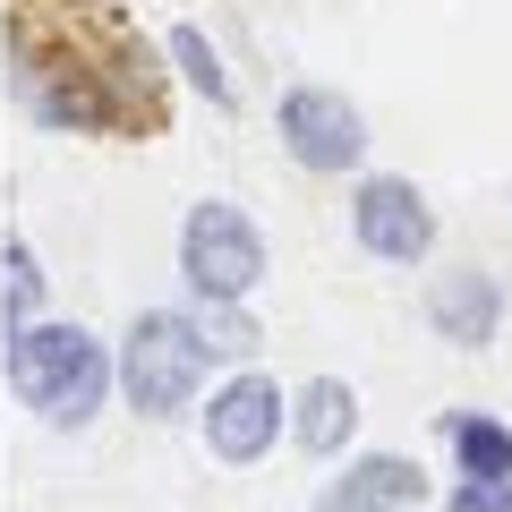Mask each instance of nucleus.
Listing matches in <instances>:
<instances>
[{
	"mask_svg": "<svg viewBox=\"0 0 512 512\" xmlns=\"http://www.w3.org/2000/svg\"><path fill=\"white\" fill-rule=\"evenodd\" d=\"M205 359L214 350L197 342V316L188 308H146L120 333V350H111V384L128 393L137 419H180L205 384Z\"/></svg>",
	"mask_w": 512,
	"mask_h": 512,
	"instance_id": "nucleus-2",
	"label": "nucleus"
},
{
	"mask_svg": "<svg viewBox=\"0 0 512 512\" xmlns=\"http://www.w3.org/2000/svg\"><path fill=\"white\" fill-rule=\"evenodd\" d=\"M197 427H205V453H214V461L248 470V461H265L282 436H291V393H282L265 367H239L231 384H214V393H205Z\"/></svg>",
	"mask_w": 512,
	"mask_h": 512,
	"instance_id": "nucleus-4",
	"label": "nucleus"
},
{
	"mask_svg": "<svg viewBox=\"0 0 512 512\" xmlns=\"http://www.w3.org/2000/svg\"><path fill=\"white\" fill-rule=\"evenodd\" d=\"M316 504L325 512H419L427 478H419V461H402V453H359V461H342V478H325Z\"/></svg>",
	"mask_w": 512,
	"mask_h": 512,
	"instance_id": "nucleus-8",
	"label": "nucleus"
},
{
	"mask_svg": "<svg viewBox=\"0 0 512 512\" xmlns=\"http://www.w3.org/2000/svg\"><path fill=\"white\" fill-rule=\"evenodd\" d=\"M18 94H26V111H35L43 128H69V137H103V128L120 120V103L103 94V77H94V69H69V60L43 69L26 43H18Z\"/></svg>",
	"mask_w": 512,
	"mask_h": 512,
	"instance_id": "nucleus-7",
	"label": "nucleus"
},
{
	"mask_svg": "<svg viewBox=\"0 0 512 512\" xmlns=\"http://www.w3.org/2000/svg\"><path fill=\"white\" fill-rule=\"evenodd\" d=\"M274 137H282V154H291L299 171H316V180H342V171L367 163V120H359V103L333 94V86H291L282 111H274Z\"/></svg>",
	"mask_w": 512,
	"mask_h": 512,
	"instance_id": "nucleus-5",
	"label": "nucleus"
},
{
	"mask_svg": "<svg viewBox=\"0 0 512 512\" xmlns=\"http://www.w3.org/2000/svg\"><path fill=\"white\" fill-rule=\"evenodd\" d=\"M427 325H436V342L453 350H487L495 325H504V282L495 274H436V291H427Z\"/></svg>",
	"mask_w": 512,
	"mask_h": 512,
	"instance_id": "nucleus-9",
	"label": "nucleus"
},
{
	"mask_svg": "<svg viewBox=\"0 0 512 512\" xmlns=\"http://www.w3.org/2000/svg\"><path fill=\"white\" fill-rule=\"evenodd\" d=\"M350 436H359V393H350L342 376H316V384L291 393V444H299V453L333 461Z\"/></svg>",
	"mask_w": 512,
	"mask_h": 512,
	"instance_id": "nucleus-10",
	"label": "nucleus"
},
{
	"mask_svg": "<svg viewBox=\"0 0 512 512\" xmlns=\"http://www.w3.org/2000/svg\"><path fill=\"white\" fill-rule=\"evenodd\" d=\"M188 316H197V342L214 350V359H248V350L265 342V333L248 325V299H197Z\"/></svg>",
	"mask_w": 512,
	"mask_h": 512,
	"instance_id": "nucleus-13",
	"label": "nucleus"
},
{
	"mask_svg": "<svg viewBox=\"0 0 512 512\" xmlns=\"http://www.w3.org/2000/svg\"><path fill=\"white\" fill-rule=\"evenodd\" d=\"M180 282H188V299H256V282H265V231L239 205L197 197L180 222Z\"/></svg>",
	"mask_w": 512,
	"mask_h": 512,
	"instance_id": "nucleus-3",
	"label": "nucleus"
},
{
	"mask_svg": "<svg viewBox=\"0 0 512 512\" xmlns=\"http://www.w3.org/2000/svg\"><path fill=\"white\" fill-rule=\"evenodd\" d=\"M9 393L52 427H94L111 402V350L77 316H35L9 333Z\"/></svg>",
	"mask_w": 512,
	"mask_h": 512,
	"instance_id": "nucleus-1",
	"label": "nucleus"
},
{
	"mask_svg": "<svg viewBox=\"0 0 512 512\" xmlns=\"http://www.w3.org/2000/svg\"><path fill=\"white\" fill-rule=\"evenodd\" d=\"M444 512H512V470H495V478H453Z\"/></svg>",
	"mask_w": 512,
	"mask_h": 512,
	"instance_id": "nucleus-15",
	"label": "nucleus"
},
{
	"mask_svg": "<svg viewBox=\"0 0 512 512\" xmlns=\"http://www.w3.org/2000/svg\"><path fill=\"white\" fill-rule=\"evenodd\" d=\"M35 316H43V265H35L26 239H9V333L35 325Z\"/></svg>",
	"mask_w": 512,
	"mask_h": 512,
	"instance_id": "nucleus-14",
	"label": "nucleus"
},
{
	"mask_svg": "<svg viewBox=\"0 0 512 512\" xmlns=\"http://www.w3.org/2000/svg\"><path fill=\"white\" fill-rule=\"evenodd\" d=\"M350 239H359L376 265H419V256L436 248V205L410 180H359V197H350Z\"/></svg>",
	"mask_w": 512,
	"mask_h": 512,
	"instance_id": "nucleus-6",
	"label": "nucleus"
},
{
	"mask_svg": "<svg viewBox=\"0 0 512 512\" xmlns=\"http://www.w3.org/2000/svg\"><path fill=\"white\" fill-rule=\"evenodd\" d=\"M444 444H453L461 478H495V470H512V427L487 419V410H444Z\"/></svg>",
	"mask_w": 512,
	"mask_h": 512,
	"instance_id": "nucleus-11",
	"label": "nucleus"
},
{
	"mask_svg": "<svg viewBox=\"0 0 512 512\" xmlns=\"http://www.w3.org/2000/svg\"><path fill=\"white\" fill-rule=\"evenodd\" d=\"M163 52H171V69H180V77H188V86H197L214 111H231V103H239V86H231V69H222V52L205 43V26H171Z\"/></svg>",
	"mask_w": 512,
	"mask_h": 512,
	"instance_id": "nucleus-12",
	"label": "nucleus"
}]
</instances>
